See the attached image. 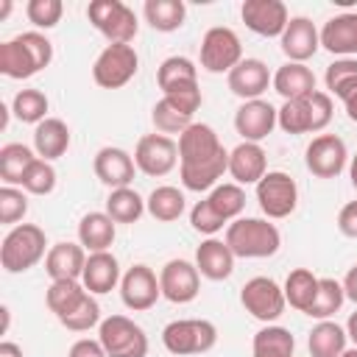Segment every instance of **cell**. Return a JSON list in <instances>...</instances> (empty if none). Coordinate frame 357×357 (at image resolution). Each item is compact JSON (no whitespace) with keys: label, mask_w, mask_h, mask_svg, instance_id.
Here are the masks:
<instances>
[{"label":"cell","mask_w":357,"mask_h":357,"mask_svg":"<svg viewBox=\"0 0 357 357\" xmlns=\"http://www.w3.org/2000/svg\"><path fill=\"white\" fill-rule=\"evenodd\" d=\"M226 245L234 257L243 259H265L273 257L282 245V234L273 223L262 218H237L226 229Z\"/></svg>","instance_id":"obj_1"},{"label":"cell","mask_w":357,"mask_h":357,"mask_svg":"<svg viewBox=\"0 0 357 357\" xmlns=\"http://www.w3.org/2000/svg\"><path fill=\"white\" fill-rule=\"evenodd\" d=\"M335 98H340V100H343L349 120H354V123H357V78L346 81V84H343V86L335 92Z\"/></svg>","instance_id":"obj_55"},{"label":"cell","mask_w":357,"mask_h":357,"mask_svg":"<svg viewBox=\"0 0 357 357\" xmlns=\"http://www.w3.org/2000/svg\"><path fill=\"white\" fill-rule=\"evenodd\" d=\"M234 254H231V248L226 245V240H215V237H209V240H204L201 245H198V251H195V268H198V273L204 276V279H209V282H223V279H229L231 276V271H234Z\"/></svg>","instance_id":"obj_22"},{"label":"cell","mask_w":357,"mask_h":357,"mask_svg":"<svg viewBox=\"0 0 357 357\" xmlns=\"http://www.w3.org/2000/svg\"><path fill=\"white\" fill-rule=\"evenodd\" d=\"M184 192L178 190V187H170V184H165V187H156L151 195H148V201H145V209L151 212V218H156V220H162V223H173V220H178L181 215H184Z\"/></svg>","instance_id":"obj_36"},{"label":"cell","mask_w":357,"mask_h":357,"mask_svg":"<svg viewBox=\"0 0 357 357\" xmlns=\"http://www.w3.org/2000/svg\"><path fill=\"white\" fill-rule=\"evenodd\" d=\"M346 142L337 134H318L304 151V165L315 178H335L346 167Z\"/></svg>","instance_id":"obj_11"},{"label":"cell","mask_w":357,"mask_h":357,"mask_svg":"<svg viewBox=\"0 0 357 357\" xmlns=\"http://www.w3.org/2000/svg\"><path fill=\"white\" fill-rule=\"evenodd\" d=\"M273 84V75L268 73V64L262 59H243L229 73V89L231 95L245 100H259V95Z\"/></svg>","instance_id":"obj_18"},{"label":"cell","mask_w":357,"mask_h":357,"mask_svg":"<svg viewBox=\"0 0 357 357\" xmlns=\"http://www.w3.org/2000/svg\"><path fill=\"white\" fill-rule=\"evenodd\" d=\"M70 332H86V329H92V326H100V304L92 298V293L84 298V304L75 310V312H70L64 321H61Z\"/></svg>","instance_id":"obj_47"},{"label":"cell","mask_w":357,"mask_h":357,"mask_svg":"<svg viewBox=\"0 0 357 357\" xmlns=\"http://www.w3.org/2000/svg\"><path fill=\"white\" fill-rule=\"evenodd\" d=\"M162 343L176 357L206 354L218 343V329L206 318H181V321H170L162 329Z\"/></svg>","instance_id":"obj_3"},{"label":"cell","mask_w":357,"mask_h":357,"mask_svg":"<svg viewBox=\"0 0 357 357\" xmlns=\"http://www.w3.org/2000/svg\"><path fill=\"white\" fill-rule=\"evenodd\" d=\"M47 109H50V100H47V95H45L42 89H20V92L14 95V100H11V112H14V117H17L20 123H33V126H39L42 120H47V117H45Z\"/></svg>","instance_id":"obj_39"},{"label":"cell","mask_w":357,"mask_h":357,"mask_svg":"<svg viewBox=\"0 0 357 357\" xmlns=\"http://www.w3.org/2000/svg\"><path fill=\"white\" fill-rule=\"evenodd\" d=\"M67 148H70V128L64 120L47 117L33 128V151L39 159L53 162V159L64 156Z\"/></svg>","instance_id":"obj_26"},{"label":"cell","mask_w":357,"mask_h":357,"mask_svg":"<svg viewBox=\"0 0 357 357\" xmlns=\"http://www.w3.org/2000/svg\"><path fill=\"white\" fill-rule=\"evenodd\" d=\"M11 14V0H0V22Z\"/></svg>","instance_id":"obj_61"},{"label":"cell","mask_w":357,"mask_h":357,"mask_svg":"<svg viewBox=\"0 0 357 357\" xmlns=\"http://www.w3.org/2000/svg\"><path fill=\"white\" fill-rule=\"evenodd\" d=\"M92 167H95V176H98L100 184H106L112 190H120V187H128L134 181L137 162H134V156L128 151L106 145V148H100L95 153Z\"/></svg>","instance_id":"obj_17"},{"label":"cell","mask_w":357,"mask_h":357,"mask_svg":"<svg viewBox=\"0 0 357 357\" xmlns=\"http://www.w3.org/2000/svg\"><path fill=\"white\" fill-rule=\"evenodd\" d=\"M6 126H8V106L0 103V128H6Z\"/></svg>","instance_id":"obj_62"},{"label":"cell","mask_w":357,"mask_h":357,"mask_svg":"<svg viewBox=\"0 0 357 357\" xmlns=\"http://www.w3.org/2000/svg\"><path fill=\"white\" fill-rule=\"evenodd\" d=\"M151 120H153L156 131L165 134V137H167V134H181V131H187V128L192 126V117L184 114V112H178L167 98L156 100V106H153V112H151Z\"/></svg>","instance_id":"obj_43"},{"label":"cell","mask_w":357,"mask_h":357,"mask_svg":"<svg viewBox=\"0 0 357 357\" xmlns=\"http://www.w3.org/2000/svg\"><path fill=\"white\" fill-rule=\"evenodd\" d=\"M229 173L234 184H259V178L268 173V156L259 142H240L234 151H229Z\"/></svg>","instance_id":"obj_21"},{"label":"cell","mask_w":357,"mask_h":357,"mask_svg":"<svg viewBox=\"0 0 357 357\" xmlns=\"http://www.w3.org/2000/svg\"><path fill=\"white\" fill-rule=\"evenodd\" d=\"M190 223H192V229L198 231V234H206V237H212V234H218L223 226H226V220L209 206V201L204 198V201H198L192 209H190Z\"/></svg>","instance_id":"obj_48"},{"label":"cell","mask_w":357,"mask_h":357,"mask_svg":"<svg viewBox=\"0 0 357 357\" xmlns=\"http://www.w3.org/2000/svg\"><path fill=\"white\" fill-rule=\"evenodd\" d=\"M86 17L100 31L109 45H131V39L139 31L137 14L123 0H92L86 6Z\"/></svg>","instance_id":"obj_4"},{"label":"cell","mask_w":357,"mask_h":357,"mask_svg":"<svg viewBox=\"0 0 357 357\" xmlns=\"http://www.w3.org/2000/svg\"><path fill=\"white\" fill-rule=\"evenodd\" d=\"M47 248V237L36 223H20L14 226L0 245V265L6 273H22L28 268H33Z\"/></svg>","instance_id":"obj_2"},{"label":"cell","mask_w":357,"mask_h":357,"mask_svg":"<svg viewBox=\"0 0 357 357\" xmlns=\"http://www.w3.org/2000/svg\"><path fill=\"white\" fill-rule=\"evenodd\" d=\"M346 335L354 340V346H357V310L349 315V321H346Z\"/></svg>","instance_id":"obj_58"},{"label":"cell","mask_w":357,"mask_h":357,"mask_svg":"<svg viewBox=\"0 0 357 357\" xmlns=\"http://www.w3.org/2000/svg\"><path fill=\"white\" fill-rule=\"evenodd\" d=\"M318 276L312 273V271H307V268H296V271H290L287 273V279H284V301L293 307V310H298V312H307L310 310V304L315 301V296H318Z\"/></svg>","instance_id":"obj_34"},{"label":"cell","mask_w":357,"mask_h":357,"mask_svg":"<svg viewBox=\"0 0 357 357\" xmlns=\"http://www.w3.org/2000/svg\"><path fill=\"white\" fill-rule=\"evenodd\" d=\"M346 329L335 321H318L307 340L310 357H340L346 351Z\"/></svg>","instance_id":"obj_33"},{"label":"cell","mask_w":357,"mask_h":357,"mask_svg":"<svg viewBox=\"0 0 357 357\" xmlns=\"http://www.w3.org/2000/svg\"><path fill=\"white\" fill-rule=\"evenodd\" d=\"M20 39L31 47V53L36 56V61H39L42 70L53 61V45H50L47 36H42V33H36V31H28V33H20Z\"/></svg>","instance_id":"obj_51"},{"label":"cell","mask_w":357,"mask_h":357,"mask_svg":"<svg viewBox=\"0 0 357 357\" xmlns=\"http://www.w3.org/2000/svg\"><path fill=\"white\" fill-rule=\"evenodd\" d=\"M139 70V56L134 45H106L92 64V78L100 89L126 86Z\"/></svg>","instance_id":"obj_6"},{"label":"cell","mask_w":357,"mask_h":357,"mask_svg":"<svg viewBox=\"0 0 357 357\" xmlns=\"http://www.w3.org/2000/svg\"><path fill=\"white\" fill-rule=\"evenodd\" d=\"M142 14L153 31L170 33V31H178L184 25L187 6L181 0H145Z\"/></svg>","instance_id":"obj_35"},{"label":"cell","mask_w":357,"mask_h":357,"mask_svg":"<svg viewBox=\"0 0 357 357\" xmlns=\"http://www.w3.org/2000/svg\"><path fill=\"white\" fill-rule=\"evenodd\" d=\"M159 287L162 296L173 304H190L201 290V273L187 259H170L159 271Z\"/></svg>","instance_id":"obj_13"},{"label":"cell","mask_w":357,"mask_h":357,"mask_svg":"<svg viewBox=\"0 0 357 357\" xmlns=\"http://www.w3.org/2000/svg\"><path fill=\"white\" fill-rule=\"evenodd\" d=\"M279 128L284 134H310L312 131L307 98H296V100H284L282 103V109H279Z\"/></svg>","instance_id":"obj_42"},{"label":"cell","mask_w":357,"mask_h":357,"mask_svg":"<svg viewBox=\"0 0 357 357\" xmlns=\"http://www.w3.org/2000/svg\"><path fill=\"white\" fill-rule=\"evenodd\" d=\"M42 67L36 61V56L31 53V47L14 36V39H6L0 42V73L6 78H14V81H25L31 75H36Z\"/></svg>","instance_id":"obj_25"},{"label":"cell","mask_w":357,"mask_h":357,"mask_svg":"<svg viewBox=\"0 0 357 357\" xmlns=\"http://www.w3.org/2000/svg\"><path fill=\"white\" fill-rule=\"evenodd\" d=\"M321 47L340 59H357V11H346L324 22Z\"/></svg>","instance_id":"obj_20"},{"label":"cell","mask_w":357,"mask_h":357,"mask_svg":"<svg viewBox=\"0 0 357 357\" xmlns=\"http://www.w3.org/2000/svg\"><path fill=\"white\" fill-rule=\"evenodd\" d=\"M240 17L257 36H282L290 22L287 6L282 0H245L240 6Z\"/></svg>","instance_id":"obj_14"},{"label":"cell","mask_w":357,"mask_h":357,"mask_svg":"<svg viewBox=\"0 0 357 357\" xmlns=\"http://www.w3.org/2000/svg\"><path fill=\"white\" fill-rule=\"evenodd\" d=\"M240 304L245 307V312H251V318H257L262 324H273L287 307L284 290L271 276L248 279L243 284V290H240Z\"/></svg>","instance_id":"obj_9"},{"label":"cell","mask_w":357,"mask_h":357,"mask_svg":"<svg viewBox=\"0 0 357 357\" xmlns=\"http://www.w3.org/2000/svg\"><path fill=\"white\" fill-rule=\"evenodd\" d=\"M349 176H351V184H354V190H357V153L351 156V165H349Z\"/></svg>","instance_id":"obj_60"},{"label":"cell","mask_w":357,"mask_h":357,"mask_svg":"<svg viewBox=\"0 0 357 357\" xmlns=\"http://www.w3.org/2000/svg\"><path fill=\"white\" fill-rule=\"evenodd\" d=\"M33 159H39V156H33V151H31L28 145H22V142H8V145H3V148H0V178H3L8 187L22 184V176H25V170L31 167Z\"/></svg>","instance_id":"obj_37"},{"label":"cell","mask_w":357,"mask_h":357,"mask_svg":"<svg viewBox=\"0 0 357 357\" xmlns=\"http://www.w3.org/2000/svg\"><path fill=\"white\" fill-rule=\"evenodd\" d=\"M273 89L284 98V100H296V98H307L315 92V75L307 64H296L287 61L273 73Z\"/></svg>","instance_id":"obj_29"},{"label":"cell","mask_w":357,"mask_h":357,"mask_svg":"<svg viewBox=\"0 0 357 357\" xmlns=\"http://www.w3.org/2000/svg\"><path fill=\"white\" fill-rule=\"evenodd\" d=\"M120 265H117V257L112 251H95L86 257V265H84V287L92 293V296H103V293H112L117 284H120Z\"/></svg>","instance_id":"obj_23"},{"label":"cell","mask_w":357,"mask_h":357,"mask_svg":"<svg viewBox=\"0 0 357 357\" xmlns=\"http://www.w3.org/2000/svg\"><path fill=\"white\" fill-rule=\"evenodd\" d=\"M98 340L106 357H148V335L126 315H109L98 326Z\"/></svg>","instance_id":"obj_5"},{"label":"cell","mask_w":357,"mask_h":357,"mask_svg":"<svg viewBox=\"0 0 357 357\" xmlns=\"http://www.w3.org/2000/svg\"><path fill=\"white\" fill-rule=\"evenodd\" d=\"M162 98H167L178 112H184V114H195L198 112V106H201V89L198 86H190V89H181V92H170V95H162Z\"/></svg>","instance_id":"obj_52"},{"label":"cell","mask_w":357,"mask_h":357,"mask_svg":"<svg viewBox=\"0 0 357 357\" xmlns=\"http://www.w3.org/2000/svg\"><path fill=\"white\" fill-rule=\"evenodd\" d=\"M0 318H3V335H6V332H8V324H11V312H8L6 304L0 307Z\"/></svg>","instance_id":"obj_59"},{"label":"cell","mask_w":357,"mask_h":357,"mask_svg":"<svg viewBox=\"0 0 357 357\" xmlns=\"http://www.w3.org/2000/svg\"><path fill=\"white\" fill-rule=\"evenodd\" d=\"M117 237V223L106 212H86L78 223V243L95 254V251H109Z\"/></svg>","instance_id":"obj_27"},{"label":"cell","mask_w":357,"mask_h":357,"mask_svg":"<svg viewBox=\"0 0 357 357\" xmlns=\"http://www.w3.org/2000/svg\"><path fill=\"white\" fill-rule=\"evenodd\" d=\"M340 284H343V293H346V298L357 304V265H354V268H349V273H346V279H343Z\"/></svg>","instance_id":"obj_56"},{"label":"cell","mask_w":357,"mask_h":357,"mask_svg":"<svg viewBox=\"0 0 357 357\" xmlns=\"http://www.w3.org/2000/svg\"><path fill=\"white\" fill-rule=\"evenodd\" d=\"M243 61L240 36L231 28L215 25L201 39V67L206 73H231Z\"/></svg>","instance_id":"obj_7"},{"label":"cell","mask_w":357,"mask_h":357,"mask_svg":"<svg viewBox=\"0 0 357 357\" xmlns=\"http://www.w3.org/2000/svg\"><path fill=\"white\" fill-rule=\"evenodd\" d=\"M142 212H145V201L131 187L112 190L109 198H106V215L114 223H137L142 218Z\"/></svg>","instance_id":"obj_38"},{"label":"cell","mask_w":357,"mask_h":357,"mask_svg":"<svg viewBox=\"0 0 357 357\" xmlns=\"http://www.w3.org/2000/svg\"><path fill=\"white\" fill-rule=\"evenodd\" d=\"M276 126H279V109H273L262 98L245 100L234 114V131L243 137V142H262Z\"/></svg>","instance_id":"obj_15"},{"label":"cell","mask_w":357,"mask_h":357,"mask_svg":"<svg viewBox=\"0 0 357 357\" xmlns=\"http://www.w3.org/2000/svg\"><path fill=\"white\" fill-rule=\"evenodd\" d=\"M223 151L218 134L206 123H192L187 131L178 134V162L181 165H198Z\"/></svg>","instance_id":"obj_19"},{"label":"cell","mask_w":357,"mask_h":357,"mask_svg":"<svg viewBox=\"0 0 357 357\" xmlns=\"http://www.w3.org/2000/svg\"><path fill=\"white\" fill-rule=\"evenodd\" d=\"M282 42V53L296 61V64H304L307 59H312L321 47V31L315 28V22L310 17H290L284 33L279 36Z\"/></svg>","instance_id":"obj_16"},{"label":"cell","mask_w":357,"mask_h":357,"mask_svg":"<svg viewBox=\"0 0 357 357\" xmlns=\"http://www.w3.org/2000/svg\"><path fill=\"white\" fill-rule=\"evenodd\" d=\"M346 301V293H343V284L335 282V279H321L318 282V296L315 301L310 304V310L304 315L310 318H318V321H329Z\"/></svg>","instance_id":"obj_41"},{"label":"cell","mask_w":357,"mask_h":357,"mask_svg":"<svg viewBox=\"0 0 357 357\" xmlns=\"http://www.w3.org/2000/svg\"><path fill=\"white\" fill-rule=\"evenodd\" d=\"M67 357H106V349L100 346V340H89V337H81L70 346Z\"/></svg>","instance_id":"obj_54"},{"label":"cell","mask_w":357,"mask_h":357,"mask_svg":"<svg viewBox=\"0 0 357 357\" xmlns=\"http://www.w3.org/2000/svg\"><path fill=\"white\" fill-rule=\"evenodd\" d=\"M25 14L36 28H53V25H59V20L64 14V3L61 0H28Z\"/></svg>","instance_id":"obj_46"},{"label":"cell","mask_w":357,"mask_h":357,"mask_svg":"<svg viewBox=\"0 0 357 357\" xmlns=\"http://www.w3.org/2000/svg\"><path fill=\"white\" fill-rule=\"evenodd\" d=\"M0 357H22V349L17 343H11V340H3L0 343Z\"/></svg>","instance_id":"obj_57"},{"label":"cell","mask_w":357,"mask_h":357,"mask_svg":"<svg viewBox=\"0 0 357 357\" xmlns=\"http://www.w3.org/2000/svg\"><path fill=\"white\" fill-rule=\"evenodd\" d=\"M340 357H357V346H354V349H346Z\"/></svg>","instance_id":"obj_63"},{"label":"cell","mask_w":357,"mask_h":357,"mask_svg":"<svg viewBox=\"0 0 357 357\" xmlns=\"http://www.w3.org/2000/svg\"><path fill=\"white\" fill-rule=\"evenodd\" d=\"M86 248L81 243H56L50 245L45 257V271L53 282L59 279H81L84 265H86Z\"/></svg>","instance_id":"obj_24"},{"label":"cell","mask_w":357,"mask_h":357,"mask_svg":"<svg viewBox=\"0 0 357 357\" xmlns=\"http://www.w3.org/2000/svg\"><path fill=\"white\" fill-rule=\"evenodd\" d=\"M337 229H340L343 237L357 240V201H349V204L340 206V212H337Z\"/></svg>","instance_id":"obj_53"},{"label":"cell","mask_w":357,"mask_h":357,"mask_svg":"<svg viewBox=\"0 0 357 357\" xmlns=\"http://www.w3.org/2000/svg\"><path fill=\"white\" fill-rule=\"evenodd\" d=\"M307 103H310V120H312V134L315 131H324L332 120V98L329 92H321L315 89L312 95H307Z\"/></svg>","instance_id":"obj_50"},{"label":"cell","mask_w":357,"mask_h":357,"mask_svg":"<svg viewBox=\"0 0 357 357\" xmlns=\"http://www.w3.org/2000/svg\"><path fill=\"white\" fill-rule=\"evenodd\" d=\"M156 84L162 89V95H170V92H181V89H190V86H198V70L190 59L184 56H170L159 64L156 70Z\"/></svg>","instance_id":"obj_31"},{"label":"cell","mask_w":357,"mask_h":357,"mask_svg":"<svg viewBox=\"0 0 357 357\" xmlns=\"http://www.w3.org/2000/svg\"><path fill=\"white\" fill-rule=\"evenodd\" d=\"M257 201H259V209L271 220H282V218L293 215V209L298 204L296 178L282 170H268L257 184Z\"/></svg>","instance_id":"obj_8"},{"label":"cell","mask_w":357,"mask_h":357,"mask_svg":"<svg viewBox=\"0 0 357 357\" xmlns=\"http://www.w3.org/2000/svg\"><path fill=\"white\" fill-rule=\"evenodd\" d=\"M20 187H22L28 195H50L53 187H56V170H53V165L45 162V159H33L31 167L25 170Z\"/></svg>","instance_id":"obj_44"},{"label":"cell","mask_w":357,"mask_h":357,"mask_svg":"<svg viewBox=\"0 0 357 357\" xmlns=\"http://www.w3.org/2000/svg\"><path fill=\"white\" fill-rule=\"evenodd\" d=\"M351 78H357V59H335L324 73V84L332 95Z\"/></svg>","instance_id":"obj_49"},{"label":"cell","mask_w":357,"mask_h":357,"mask_svg":"<svg viewBox=\"0 0 357 357\" xmlns=\"http://www.w3.org/2000/svg\"><path fill=\"white\" fill-rule=\"evenodd\" d=\"M162 296L159 279L148 265H131L120 279V298L128 310L145 312L151 310Z\"/></svg>","instance_id":"obj_12"},{"label":"cell","mask_w":357,"mask_h":357,"mask_svg":"<svg viewBox=\"0 0 357 357\" xmlns=\"http://www.w3.org/2000/svg\"><path fill=\"white\" fill-rule=\"evenodd\" d=\"M293 351H296L293 332L273 324L262 326L251 343V357H293Z\"/></svg>","instance_id":"obj_32"},{"label":"cell","mask_w":357,"mask_h":357,"mask_svg":"<svg viewBox=\"0 0 357 357\" xmlns=\"http://www.w3.org/2000/svg\"><path fill=\"white\" fill-rule=\"evenodd\" d=\"M25 212H28V192L3 184L0 187V223L11 226V223L22 220Z\"/></svg>","instance_id":"obj_45"},{"label":"cell","mask_w":357,"mask_h":357,"mask_svg":"<svg viewBox=\"0 0 357 357\" xmlns=\"http://www.w3.org/2000/svg\"><path fill=\"white\" fill-rule=\"evenodd\" d=\"M134 162L145 176H167L178 162V142L165 134H145L134 148Z\"/></svg>","instance_id":"obj_10"},{"label":"cell","mask_w":357,"mask_h":357,"mask_svg":"<svg viewBox=\"0 0 357 357\" xmlns=\"http://www.w3.org/2000/svg\"><path fill=\"white\" fill-rule=\"evenodd\" d=\"M86 296H89V290L84 287L81 279H59V282H50V287L45 293V304L59 321H64L70 312H75L84 304Z\"/></svg>","instance_id":"obj_30"},{"label":"cell","mask_w":357,"mask_h":357,"mask_svg":"<svg viewBox=\"0 0 357 357\" xmlns=\"http://www.w3.org/2000/svg\"><path fill=\"white\" fill-rule=\"evenodd\" d=\"M229 170V151L223 148L218 156L198 162V165H181V184L184 190L192 192H204V190H215L218 178Z\"/></svg>","instance_id":"obj_28"},{"label":"cell","mask_w":357,"mask_h":357,"mask_svg":"<svg viewBox=\"0 0 357 357\" xmlns=\"http://www.w3.org/2000/svg\"><path fill=\"white\" fill-rule=\"evenodd\" d=\"M206 201H209V206H212L226 223H229V220H237L240 212L245 209V192H243V187L234 184V181L218 184V187L206 195Z\"/></svg>","instance_id":"obj_40"}]
</instances>
